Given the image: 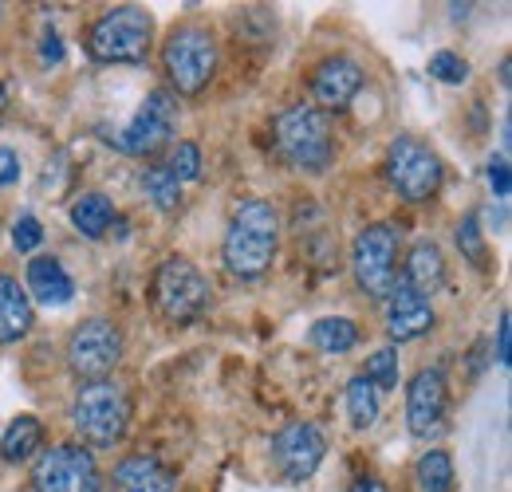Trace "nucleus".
Here are the masks:
<instances>
[{
	"label": "nucleus",
	"mask_w": 512,
	"mask_h": 492,
	"mask_svg": "<svg viewBox=\"0 0 512 492\" xmlns=\"http://www.w3.org/2000/svg\"><path fill=\"white\" fill-rule=\"evenodd\" d=\"M280 245V213L268 201H245L225 233V264L233 276L253 280L260 272L272 268Z\"/></svg>",
	"instance_id": "obj_1"
},
{
	"label": "nucleus",
	"mask_w": 512,
	"mask_h": 492,
	"mask_svg": "<svg viewBox=\"0 0 512 492\" xmlns=\"http://www.w3.org/2000/svg\"><path fill=\"white\" fill-rule=\"evenodd\" d=\"M276 150L280 158L300 174H323L335 158V134L331 115L320 107H288L276 115Z\"/></svg>",
	"instance_id": "obj_2"
},
{
	"label": "nucleus",
	"mask_w": 512,
	"mask_h": 492,
	"mask_svg": "<svg viewBox=\"0 0 512 492\" xmlns=\"http://www.w3.org/2000/svg\"><path fill=\"white\" fill-rule=\"evenodd\" d=\"M71 426L75 433L95 445V449H111L127 437L130 426V398L123 386L99 378V382H83L75 402H71Z\"/></svg>",
	"instance_id": "obj_3"
},
{
	"label": "nucleus",
	"mask_w": 512,
	"mask_h": 492,
	"mask_svg": "<svg viewBox=\"0 0 512 492\" xmlns=\"http://www.w3.org/2000/svg\"><path fill=\"white\" fill-rule=\"evenodd\" d=\"M150 36H154V20L138 4H119L91 24L87 52L99 63H138L150 52Z\"/></svg>",
	"instance_id": "obj_4"
},
{
	"label": "nucleus",
	"mask_w": 512,
	"mask_h": 492,
	"mask_svg": "<svg viewBox=\"0 0 512 492\" xmlns=\"http://www.w3.org/2000/svg\"><path fill=\"white\" fill-rule=\"evenodd\" d=\"M162 63H166V75H170L178 95H197L209 87V79L217 71V44L205 28L186 24L166 40Z\"/></svg>",
	"instance_id": "obj_5"
},
{
	"label": "nucleus",
	"mask_w": 512,
	"mask_h": 492,
	"mask_svg": "<svg viewBox=\"0 0 512 492\" xmlns=\"http://www.w3.org/2000/svg\"><path fill=\"white\" fill-rule=\"evenodd\" d=\"M154 304L178 327L197 323L209 308V280L193 268L190 260L170 256L154 276Z\"/></svg>",
	"instance_id": "obj_6"
},
{
	"label": "nucleus",
	"mask_w": 512,
	"mask_h": 492,
	"mask_svg": "<svg viewBox=\"0 0 512 492\" xmlns=\"http://www.w3.org/2000/svg\"><path fill=\"white\" fill-rule=\"evenodd\" d=\"M398 229L394 225H367L359 237H355V248H351V268H355V280L367 296L375 300H386L398 284Z\"/></svg>",
	"instance_id": "obj_7"
},
{
	"label": "nucleus",
	"mask_w": 512,
	"mask_h": 492,
	"mask_svg": "<svg viewBox=\"0 0 512 492\" xmlns=\"http://www.w3.org/2000/svg\"><path fill=\"white\" fill-rule=\"evenodd\" d=\"M386 178L406 201H430L442 185V162L418 138H394L386 150Z\"/></svg>",
	"instance_id": "obj_8"
},
{
	"label": "nucleus",
	"mask_w": 512,
	"mask_h": 492,
	"mask_svg": "<svg viewBox=\"0 0 512 492\" xmlns=\"http://www.w3.org/2000/svg\"><path fill=\"white\" fill-rule=\"evenodd\" d=\"M123 359V335L111 319H87L67 339V367L87 382L107 378Z\"/></svg>",
	"instance_id": "obj_9"
},
{
	"label": "nucleus",
	"mask_w": 512,
	"mask_h": 492,
	"mask_svg": "<svg viewBox=\"0 0 512 492\" xmlns=\"http://www.w3.org/2000/svg\"><path fill=\"white\" fill-rule=\"evenodd\" d=\"M36 492H99L103 473L83 445H56L32 465Z\"/></svg>",
	"instance_id": "obj_10"
},
{
	"label": "nucleus",
	"mask_w": 512,
	"mask_h": 492,
	"mask_svg": "<svg viewBox=\"0 0 512 492\" xmlns=\"http://www.w3.org/2000/svg\"><path fill=\"white\" fill-rule=\"evenodd\" d=\"M174 126H178V99H174L170 91H150L146 103L138 107V115H134V119L123 126V134L111 138V142H115L123 154H130V158H146V154H158V150L170 142Z\"/></svg>",
	"instance_id": "obj_11"
},
{
	"label": "nucleus",
	"mask_w": 512,
	"mask_h": 492,
	"mask_svg": "<svg viewBox=\"0 0 512 492\" xmlns=\"http://www.w3.org/2000/svg\"><path fill=\"white\" fill-rule=\"evenodd\" d=\"M446 406H449V386L442 367H426L410 378L406 390V422L414 437H438L446 430Z\"/></svg>",
	"instance_id": "obj_12"
},
{
	"label": "nucleus",
	"mask_w": 512,
	"mask_h": 492,
	"mask_svg": "<svg viewBox=\"0 0 512 492\" xmlns=\"http://www.w3.org/2000/svg\"><path fill=\"white\" fill-rule=\"evenodd\" d=\"M323 453H327V441L312 422H292L272 437V461H276L280 477L292 485L308 481L320 469Z\"/></svg>",
	"instance_id": "obj_13"
},
{
	"label": "nucleus",
	"mask_w": 512,
	"mask_h": 492,
	"mask_svg": "<svg viewBox=\"0 0 512 492\" xmlns=\"http://www.w3.org/2000/svg\"><path fill=\"white\" fill-rule=\"evenodd\" d=\"M434 327V308L426 296H418L406 284H394V292L386 296V331L394 343H410L418 335H426Z\"/></svg>",
	"instance_id": "obj_14"
},
{
	"label": "nucleus",
	"mask_w": 512,
	"mask_h": 492,
	"mask_svg": "<svg viewBox=\"0 0 512 492\" xmlns=\"http://www.w3.org/2000/svg\"><path fill=\"white\" fill-rule=\"evenodd\" d=\"M363 87V67L347 56H331L316 67L312 75V95L320 99L327 111H343Z\"/></svg>",
	"instance_id": "obj_15"
},
{
	"label": "nucleus",
	"mask_w": 512,
	"mask_h": 492,
	"mask_svg": "<svg viewBox=\"0 0 512 492\" xmlns=\"http://www.w3.org/2000/svg\"><path fill=\"white\" fill-rule=\"evenodd\" d=\"M28 292L44 304V308H64L75 296V280L67 276V268L56 256H36L28 264Z\"/></svg>",
	"instance_id": "obj_16"
},
{
	"label": "nucleus",
	"mask_w": 512,
	"mask_h": 492,
	"mask_svg": "<svg viewBox=\"0 0 512 492\" xmlns=\"http://www.w3.org/2000/svg\"><path fill=\"white\" fill-rule=\"evenodd\" d=\"M119 492H178V477L154 457H127L115 469Z\"/></svg>",
	"instance_id": "obj_17"
},
{
	"label": "nucleus",
	"mask_w": 512,
	"mask_h": 492,
	"mask_svg": "<svg viewBox=\"0 0 512 492\" xmlns=\"http://www.w3.org/2000/svg\"><path fill=\"white\" fill-rule=\"evenodd\" d=\"M406 288H414L418 296H434L442 284H446V260H442V248L434 241H418L406 256Z\"/></svg>",
	"instance_id": "obj_18"
},
{
	"label": "nucleus",
	"mask_w": 512,
	"mask_h": 492,
	"mask_svg": "<svg viewBox=\"0 0 512 492\" xmlns=\"http://www.w3.org/2000/svg\"><path fill=\"white\" fill-rule=\"evenodd\" d=\"M32 331V300L28 292L12 280V276H0V343H20L24 335Z\"/></svg>",
	"instance_id": "obj_19"
},
{
	"label": "nucleus",
	"mask_w": 512,
	"mask_h": 492,
	"mask_svg": "<svg viewBox=\"0 0 512 492\" xmlns=\"http://www.w3.org/2000/svg\"><path fill=\"white\" fill-rule=\"evenodd\" d=\"M111 221H115V205H111L107 193H83V197L71 205V225H75L83 237H91V241H99V237L111 229Z\"/></svg>",
	"instance_id": "obj_20"
},
{
	"label": "nucleus",
	"mask_w": 512,
	"mask_h": 492,
	"mask_svg": "<svg viewBox=\"0 0 512 492\" xmlns=\"http://www.w3.org/2000/svg\"><path fill=\"white\" fill-rule=\"evenodd\" d=\"M40 441H44V430H40V422L32 418V414H20L4 437H0V453H4V461H24V457H32L36 449H40Z\"/></svg>",
	"instance_id": "obj_21"
},
{
	"label": "nucleus",
	"mask_w": 512,
	"mask_h": 492,
	"mask_svg": "<svg viewBox=\"0 0 512 492\" xmlns=\"http://www.w3.org/2000/svg\"><path fill=\"white\" fill-rule=\"evenodd\" d=\"M347 414H351V426H355V430H367V426H375V418H379V390H375L363 374H355V378L347 382Z\"/></svg>",
	"instance_id": "obj_22"
},
{
	"label": "nucleus",
	"mask_w": 512,
	"mask_h": 492,
	"mask_svg": "<svg viewBox=\"0 0 512 492\" xmlns=\"http://www.w3.org/2000/svg\"><path fill=\"white\" fill-rule=\"evenodd\" d=\"M312 343L327 351V355H347L355 343H359V327L351 323V319H343V315H335V319H320L316 327H312Z\"/></svg>",
	"instance_id": "obj_23"
},
{
	"label": "nucleus",
	"mask_w": 512,
	"mask_h": 492,
	"mask_svg": "<svg viewBox=\"0 0 512 492\" xmlns=\"http://www.w3.org/2000/svg\"><path fill=\"white\" fill-rule=\"evenodd\" d=\"M414 481L422 492H453V461L442 449H430L414 465Z\"/></svg>",
	"instance_id": "obj_24"
},
{
	"label": "nucleus",
	"mask_w": 512,
	"mask_h": 492,
	"mask_svg": "<svg viewBox=\"0 0 512 492\" xmlns=\"http://www.w3.org/2000/svg\"><path fill=\"white\" fill-rule=\"evenodd\" d=\"M142 189H146V197H150L158 209H166V213L182 205V185L174 182V174H170L166 166L146 170V174H142Z\"/></svg>",
	"instance_id": "obj_25"
},
{
	"label": "nucleus",
	"mask_w": 512,
	"mask_h": 492,
	"mask_svg": "<svg viewBox=\"0 0 512 492\" xmlns=\"http://www.w3.org/2000/svg\"><path fill=\"white\" fill-rule=\"evenodd\" d=\"M457 248H461V256H469L477 268H485L489 252H485V233H481L477 213H465V217H461V225H457Z\"/></svg>",
	"instance_id": "obj_26"
},
{
	"label": "nucleus",
	"mask_w": 512,
	"mask_h": 492,
	"mask_svg": "<svg viewBox=\"0 0 512 492\" xmlns=\"http://www.w3.org/2000/svg\"><path fill=\"white\" fill-rule=\"evenodd\" d=\"M375 390H394L398 386V355H394V347H383V351H375L371 355V363H367V374H363Z\"/></svg>",
	"instance_id": "obj_27"
},
{
	"label": "nucleus",
	"mask_w": 512,
	"mask_h": 492,
	"mask_svg": "<svg viewBox=\"0 0 512 492\" xmlns=\"http://www.w3.org/2000/svg\"><path fill=\"white\" fill-rule=\"evenodd\" d=\"M170 174H174V182H197L201 178V150L193 146V142H178L174 146V154H170V166H166Z\"/></svg>",
	"instance_id": "obj_28"
},
{
	"label": "nucleus",
	"mask_w": 512,
	"mask_h": 492,
	"mask_svg": "<svg viewBox=\"0 0 512 492\" xmlns=\"http://www.w3.org/2000/svg\"><path fill=\"white\" fill-rule=\"evenodd\" d=\"M430 75L442 79V83H465L469 79V63L453 52H434L430 56Z\"/></svg>",
	"instance_id": "obj_29"
},
{
	"label": "nucleus",
	"mask_w": 512,
	"mask_h": 492,
	"mask_svg": "<svg viewBox=\"0 0 512 492\" xmlns=\"http://www.w3.org/2000/svg\"><path fill=\"white\" fill-rule=\"evenodd\" d=\"M12 245L16 252H32V248L44 245V225L32 217V213H24L16 225H12Z\"/></svg>",
	"instance_id": "obj_30"
},
{
	"label": "nucleus",
	"mask_w": 512,
	"mask_h": 492,
	"mask_svg": "<svg viewBox=\"0 0 512 492\" xmlns=\"http://www.w3.org/2000/svg\"><path fill=\"white\" fill-rule=\"evenodd\" d=\"M489 185H493V193H497V197H509L512 182H509V162H505V158L489 162Z\"/></svg>",
	"instance_id": "obj_31"
},
{
	"label": "nucleus",
	"mask_w": 512,
	"mask_h": 492,
	"mask_svg": "<svg viewBox=\"0 0 512 492\" xmlns=\"http://www.w3.org/2000/svg\"><path fill=\"white\" fill-rule=\"evenodd\" d=\"M509 339H512V331H509V311H501V323H497V363L501 367H509Z\"/></svg>",
	"instance_id": "obj_32"
},
{
	"label": "nucleus",
	"mask_w": 512,
	"mask_h": 492,
	"mask_svg": "<svg viewBox=\"0 0 512 492\" xmlns=\"http://www.w3.org/2000/svg\"><path fill=\"white\" fill-rule=\"evenodd\" d=\"M20 178V162L12 150H0V185H12Z\"/></svg>",
	"instance_id": "obj_33"
},
{
	"label": "nucleus",
	"mask_w": 512,
	"mask_h": 492,
	"mask_svg": "<svg viewBox=\"0 0 512 492\" xmlns=\"http://www.w3.org/2000/svg\"><path fill=\"white\" fill-rule=\"evenodd\" d=\"M40 56H44V63H60V60H64V44H60V36H56V32H48V36H44V48H40Z\"/></svg>",
	"instance_id": "obj_34"
},
{
	"label": "nucleus",
	"mask_w": 512,
	"mask_h": 492,
	"mask_svg": "<svg viewBox=\"0 0 512 492\" xmlns=\"http://www.w3.org/2000/svg\"><path fill=\"white\" fill-rule=\"evenodd\" d=\"M351 492H386V485H379V481H359Z\"/></svg>",
	"instance_id": "obj_35"
},
{
	"label": "nucleus",
	"mask_w": 512,
	"mask_h": 492,
	"mask_svg": "<svg viewBox=\"0 0 512 492\" xmlns=\"http://www.w3.org/2000/svg\"><path fill=\"white\" fill-rule=\"evenodd\" d=\"M4 107H8V95H4V87H0V119H4Z\"/></svg>",
	"instance_id": "obj_36"
}]
</instances>
